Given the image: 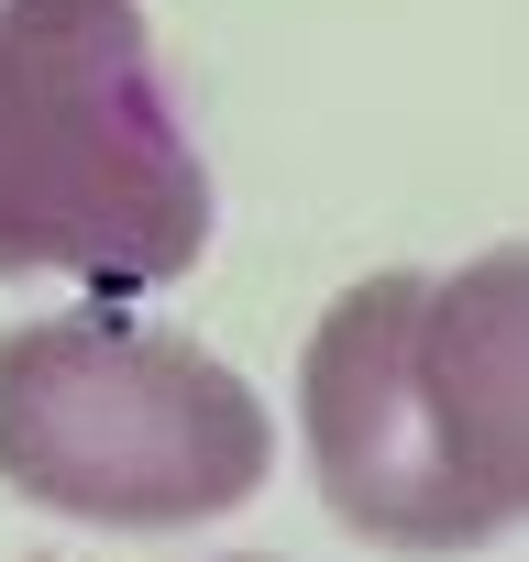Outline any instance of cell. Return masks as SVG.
<instances>
[{"label":"cell","instance_id":"6da1fadb","mask_svg":"<svg viewBox=\"0 0 529 562\" xmlns=\"http://www.w3.org/2000/svg\"><path fill=\"white\" fill-rule=\"evenodd\" d=\"M210 254V166L133 0H0V276L177 288Z\"/></svg>","mask_w":529,"mask_h":562},{"label":"cell","instance_id":"7a4b0ae2","mask_svg":"<svg viewBox=\"0 0 529 562\" xmlns=\"http://www.w3.org/2000/svg\"><path fill=\"white\" fill-rule=\"evenodd\" d=\"M277 474L264 397L144 321L56 310L0 331V485L89 529H199Z\"/></svg>","mask_w":529,"mask_h":562},{"label":"cell","instance_id":"3957f363","mask_svg":"<svg viewBox=\"0 0 529 562\" xmlns=\"http://www.w3.org/2000/svg\"><path fill=\"white\" fill-rule=\"evenodd\" d=\"M419 265H386L364 288H342L309 331V364H299V441H309V474H320V507L375 540V551H474L496 540L474 518V496L452 485L441 441H430V408H419Z\"/></svg>","mask_w":529,"mask_h":562},{"label":"cell","instance_id":"277c9868","mask_svg":"<svg viewBox=\"0 0 529 562\" xmlns=\"http://www.w3.org/2000/svg\"><path fill=\"white\" fill-rule=\"evenodd\" d=\"M408 353L452 485L474 496L485 529H518L529 518V243L430 276Z\"/></svg>","mask_w":529,"mask_h":562},{"label":"cell","instance_id":"5b68a950","mask_svg":"<svg viewBox=\"0 0 529 562\" xmlns=\"http://www.w3.org/2000/svg\"><path fill=\"white\" fill-rule=\"evenodd\" d=\"M232 562H254V551H232Z\"/></svg>","mask_w":529,"mask_h":562}]
</instances>
